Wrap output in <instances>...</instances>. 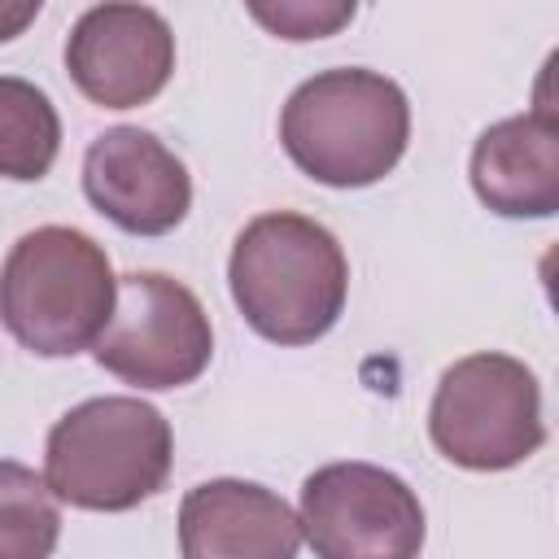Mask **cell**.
Listing matches in <instances>:
<instances>
[{"label": "cell", "mask_w": 559, "mask_h": 559, "mask_svg": "<svg viewBox=\"0 0 559 559\" xmlns=\"http://www.w3.org/2000/svg\"><path fill=\"white\" fill-rule=\"evenodd\" d=\"M44 0H0V44L26 35V26L39 17Z\"/></svg>", "instance_id": "15"}, {"label": "cell", "mask_w": 559, "mask_h": 559, "mask_svg": "<svg viewBox=\"0 0 559 559\" xmlns=\"http://www.w3.org/2000/svg\"><path fill=\"white\" fill-rule=\"evenodd\" d=\"M66 74L100 109L148 105L175 74V31L140 0H100L66 35Z\"/></svg>", "instance_id": "8"}, {"label": "cell", "mask_w": 559, "mask_h": 559, "mask_svg": "<svg viewBox=\"0 0 559 559\" xmlns=\"http://www.w3.org/2000/svg\"><path fill=\"white\" fill-rule=\"evenodd\" d=\"M175 459V437L153 402L109 393L70 406L44 445V480L79 511H131L148 502Z\"/></svg>", "instance_id": "4"}, {"label": "cell", "mask_w": 559, "mask_h": 559, "mask_svg": "<svg viewBox=\"0 0 559 559\" xmlns=\"http://www.w3.org/2000/svg\"><path fill=\"white\" fill-rule=\"evenodd\" d=\"M231 301L245 323L275 345H310L328 336L345 310L349 262L341 240L293 210L245 223L227 258Z\"/></svg>", "instance_id": "1"}, {"label": "cell", "mask_w": 559, "mask_h": 559, "mask_svg": "<svg viewBox=\"0 0 559 559\" xmlns=\"http://www.w3.org/2000/svg\"><path fill=\"white\" fill-rule=\"evenodd\" d=\"M472 188L502 218H550L559 210V127L542 105L480 131Z\"/></svg>", "instance_id": "11"}, {"label": "cell", "mask_w": 559, "mask_h": 559, "mask_svg": "<svg viewBox=\"0 0 559 559\" xmlns=\"http://www.w3.org/2000/svg\"><path fill=\"white\" fill-rule=\"evenodd\" d=\"M61 537V511L35 467L0 459V559H48Z\"/></svg>", "instance_id": "13"}, {"label": "cell", "mask_w": 559, "mask_h": 559, "mask_svg": "<svg viewBox=\"0 0 559 559\" xmlns=\"http://www.w3.org/2000/svg\"><path fill=\"white\" fill-rule=\"evenodd\" d=\"M118 275L109 253L79 227H35L0 262V323L39 358L92 349L114 314Z\"/></svg>", "instance_id": "3"}, {"label": "cell", "mask_w": 559, "mask_h": 559, "mask_svg": "<svg viewBox=\"0 0 559 559\" xmlns=\"http://www.w3.org/2000/svg\"><path fill=\"white\" fill-rule=\"evenodd\" d=\"M297 524L319 559H411L424 546L419 493L376 463H328L310 472Z\"/></svg>", "instance_id": "7"}, {"label": "cell", "mask_w": 559, "mask_h": 559, "mask_svg": "<svg viewBox=\"0 0 559 559\" xmlns=\"http://www.w3.org/2000/svg\"><path fill=\"white\" fill-rule=\"evenodd\" d=\"M61 153V118L44 87L17 74H0V175L13 183H39Z\"/></svg>", "instance_id": "12"}, {"label": "cell", "mask_w": 559, "mask_h": 559, "mask_svg": "<svg viewBox=\"0 0 559 559\" xmlns=\"http://www.w3.org/2000/svg\"><path fill=\"white\" fill-rule=\"evenodd\" d=\"M406 92L362 66L323 70L293 87L280 114V144L293 166L328 188H371L406 153Z\"/></svg>", "instance_id": "2"}, {"label": "cell", "mask_w": 559, "mask_h": 559, "mask_svg": "<svg viewBox=\"0 0 559 559\" xmlns=\"http://www.w3.org/2000/svg\"><path fill=\"white\" fill-rule=\"evenodd\" d=\"M432 445L467 472H507L542 450V384L498 349L467 354L437 380L428 406Z\"/></svg>", "instance_id": "5"}, {"label": "cell", "mask_w": 559, "mask_h": 559, "mask_svg": "<svg viewBox=\"0 0 559 559\" xmlns=\"http://www.w3.org/2000/svg\"><path fill=\"white\" fill-rule=\"evenodd\" d=\"M83 192L114 227L166 236L192 210V175L144 127H109L83 153Z\"/></svg>", "instance_id": "9"}, {"label": "cell", "mask_w": 559, "mask_h": 559, "mask_svg": "<svg viewBox=\"0 0 559 559\" xmlns=\"http://www.w3.org/2000/svg\"><path fill=\"white\" fill-rule=\"evenodd\" d=\"M183 559H293L301 524L293 507L258 480H201L179 502Z\"/></svg>", "instance_id": "10"}, {"label": "cell", "mask_w": 559, "mask_h": 559, "mask_svg": "<svg viewBox=\"0 0 559 559\" xmlns=\"http://www.w3.org/2000/svg\"><path fill=\"white\" fill-rule=\"evenodd\" d=\"M92 354L122 384L148 393L183 389L210 367L214 328L188 284L162 271H131L118 280L114 314L92 341Z\"/></svg>", "instance_id": "6"}, {"label": "cell", "mask_w": 559, "mask_h": 559, "mask_svg": "<svg viewBox=\"0 0 559 559\" xmlns=\"http://www.w3.org/2000/svg\"><path fill=\"white\" fill-rule=\"evenodd\" d=\"M245 9L266 35L288 44H310L341 35L354 22L358 0H245Z\"/></svg>", "instance_id": "14"}]
</instances>
